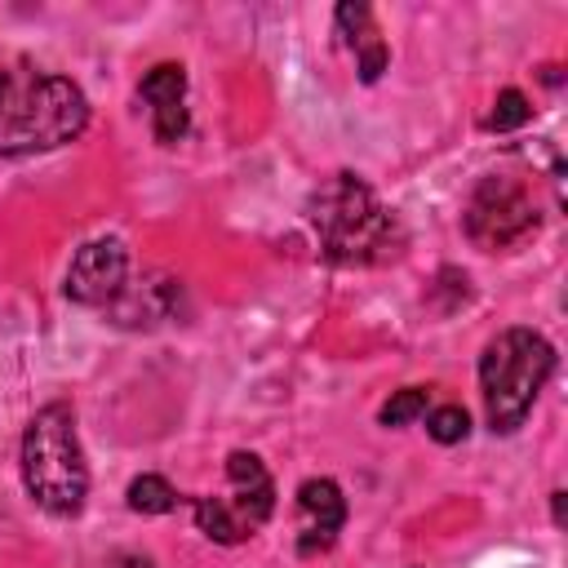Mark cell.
Returning a JSON list of instances; mask_svg holds the SVG:
<instances>
[{
	"instance_id": "6da1fadb",
	"label": "cell",
	"mask_w": 568,
	"mask_h": 568,
	"mask_svg": "<svg viewBox=\"0 0 568 568\" xmlns=\"http://www.w3.org/2000/svg\"><path fill=\"white\" fill-rule=\"evenodd\" d=\"M89 124V102L75 80L13 62L0 71V155H36L67 146Z\"/></svg>"
},
{
	"instance_id": "7a4b0ae2",
	"label": "cell",
	"mask_w": 568,
	"mask_h": 568,
	"mask_svg": "<svg viewBox=\"0 0 568 568\" xmlns=\"http://www.w3.org/2000/svg\"><path fill=\"white\" fill-rule=\"evenodd\" d=\"M306 217L320 235V253L333 266H373L399 253V222L377 204L373 186L355 173H333L306 204Z\"/></svg>"
},
{
	"instance_id": "3957f363",
	"label": "cell",
	"mask_w": 568,
	"mask_h": 568,
	"mask_svg": "<svg viewBox=\"0 0 568 568\" xmlns=\"http://www.w3.org/2000/svg\"><path fill=\"white\" fill-rule=\"evenodd\" d=\"M22 484L49 515H80L89 493V466L67 404H44L22 435Z\"/></svg>"
},
{
	"instance_id": "277c9868",
	"label": "cell",
	"mask_w": 568,
	"mask_h": 568,
	"mask_svg": "<svg viewBox=\"0 0 568 568\" xmlns=\"http://www.w3.org/2000/svg\"><path fill=\"white\" fill-rule=\"evenodd\" d=\"M555 373V346L532 328H506L484 346L479 359V386H484V413L488 426L510 435L524 426L532 399L541 395L546 377Z\"/></svg>"
},
{
	"instance_id": "5b68a950",
	"label": "cell",
	"mask_w": 568,
	"mask_h": 568,
	"mask_svg": "<svg viewBox=\"0 0 568 568\" xmlns=\"http://www.w3.org/2000/svg\"><path fill=\"white\" fill-rule=\"evenodd\" d=\"M275 510V484L257 453H231L226 457V493L195 497V524L209 541L235 546L248 541Z\"/></svg>"
},
{
	"instance_id": "8992f818",
	"label": "cell",
	"mask_w": 568,
	"mask_h": 568,
	"mask_svg": "<svg viewBox=\"0 0 568 568\" xmlns=\"http://www.w3.org/2000/svg\"><path fill=\"white\" fill-rule=\"evenodd\" d=\"M532 231H537V200H532V191L524 182L493 173V178H484L475 186V195L466 204V235L479 248H488V253L515 248Z\"/></svg>"
},
{
	"instance_id": "52a82bcc",
	"label": "cell",
	"mask_w": 568,
	"mask_h": 568,
	"mask_svg": "<svg viewBox=\"0 0 568 568\" xmlns=\"http://www.w3.org/2000/svg\"><path fill=\"white\" fill-rule=\"evenodd\" d=\"M124 284H129V253L120 240L102 235V240H89L75 248L62 288L80 306H111Z\"/></svg>"
},
{
	"instance_id": "ba28073f",
	"label": "cell",
	"mask_w": 568,
	"mask_h": 568,
	"mask_svg": "<svg viewBox=\"0 0 568 568\" xmlns=\"http://www.w3.org/2000/svg\"><path fill=\"white\" fill-rule=\"evenodd\" d=\"M142 102L151 106V129H155V142L173 146L182 133H186V71L178 62H160L142 75L138 84Z\"/></svg>"
},
{
	"instance_id": "9c48e42d",
	"label": "cell",
	"mask_w": 568,
	"mask_h": 568,
	"mask_svg": "<svg viewBox=\"0 0 568 568\" xmlns=\"http://www.w3.org/2000/svg\"><path fill=\"white\" fill-rule=\"evenodd\" d=\"M297 510H302V537H297V550L302 555H315V550H328L346 524V501H342V488L333 479H306L297 488Z\"/></svg>"
},
{
	"instance_id": "30bf717a",
	"label": "cell",
	"mask_w": 568,
	"mask_h": 568,
	"mask_svg": "<svg viewBox=\"0 0 568 568\" xmlns=\"http://www.w3.org/2000/svg\"><path fill=\"white\" fill-rule=\"evenodd\" d=\"M142 288H133V284H124L120 288V297L106 306L111 315H115V324H155V320H169L173 315V302H178V284L169 280V275H146V280H138Z\"/></svg>"
},
{
	"instance_id": "8fae6325",
	"label": "cell",
	"mask_w": 568,
	"mask_h": 568,
	"mask_svg": "<svg viewBox=\"0 0 568 568\" xmlns=\"http://www.w3.org/2000/svg\"><path fill=\"white\" fill-rule=\"evenodd\" d=\"M129 506L138 515H169V510H178V488L164 475H138L129 484Z\"/></svg>"
},
{
	"instance_id": "7c38bea8",
	"label": "cell",
	"mask_w": 568,
	"mask_h": 568,
	"mask_svg": "<svg viewBox=\"0 0 568 568\" xmlns=\"http://www.w3.org/2000/svg\"><path fill=\"white\" fill-rule=\"evenodd\" d=\"M426 399H430V390H422V386H404V390H395L386 404H382V426H404V422H413V417H422L426 413Z\"/></svg>"
},
{
	"instance_id": "4fadbf2b",
	"label": "cell",
	"mask_w": 568,
	"mask_h": 568,
	"mask_svg": "<svg viewBox=\"0 0 568 568\" xmlns=\"http://www.w3.org/2000/svg\"><path fill=\"white\" fill-rule=\"evenodd\" d=\"M528 120H532L528 98H524L519 89H501V93H497V106H493V115H488V129L510 133V129H519V124H528Z\"/></svg>"
},
{
	"instance_id": "5bb4252c",
	"label": "cell",
	"mask_w": 568,
	"mask_h": 568,
	"mask_svg": "<svg viewBox=\"0 0 568 568\" xmlns=\"http://www.w3.org/2000/svg\"><path fill=\"white\" fill-rule=\"evenodd\" d=\"M426 430H430V439H435V444H457V439H466L470 417H466V408H462V404H439V408L426 417Z\"/></svg>"
},
{
	"instance_id": "9a60e30c",
	"label": "cell",
	"mask_w": 568,
	"mask_h": 568,
	"mask_svg": "<svg viewBox=\"0 0 568 568\" xmlns=\"http://www.w3.org/2000/svg\"><path fill=\"white\" fill-rule=\"evenodd\" d=\"M337 27L346 31V40H351L355 49L373 40V31H368V9H364V4H342V9H337Z\"/></svg>"
},
{
	"instance_id": "2e32d148",
	"label": "cell",
	"mask_w": 568,
	"mask_h": 568,
	"mask_svg": "<svg viewBox=\"0 0 568 568\" xmlns=\"http://www.w3.org/2000/svg\"><path fill=\"white\" fill-rule=\"evenodd\" d=\"M355 53H359V80L373 84V80L382 75V67H386V44H382V40H368V44H359Z\"/></svg>"
},
{
	"instance_id": "e0dca14e",
	"label": "cell",
	"mask_w": 568,
	"mask_h": 568,
	"mask_svg": "<svg viewBox=\"0 0 568 568\" xmlns=\"http://www.w3.org/2000/svg\"><path fill=\"white\" fill-rule=\"evenodd\" d=\"M106 568H155V564L146 555H138V550H120V555L106 559Z\"/></svg>"
}]
</instances>
